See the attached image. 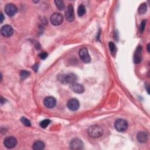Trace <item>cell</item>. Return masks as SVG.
<instances>
[{"label": "cell", "instance_id": "6da1fadb", "mask_svg": "<svg viewBox=\"0 0 150 150\" xmlns=\"http://www.w3.org/2000/svg\"><path fill=\"white\" fill-rule=\"evenodd\" d=\"M87 133L88 135L92 138H98L103 135V129L99 125H94L88 128Z\"/></svg>", "mask_w": 150, "mask_h": 150}, {"label": "cell", "instance_id": "7a4b0ae2", "mask_svg": "<svg viewBox=\"0 0 150 150\" xmlns=\"http://www.w3.org/2000/svg\"><path fill=\"white\" fill-rule=\"evenodd\" d=\"M115 129L119 132H124L128 128V122L124 119H118L114 123Z\"/></svg>", "mask_w": 150, "mask_h": 150}, {"label": "cell", "instance_id": "3957f363", "mask_svg": "<svg viewBox=\"0 0 150 150\" xmlns=\"http://www.w3.org/2000/svg\"><path fill=\"white\" fill-rule=\"evenodd\" d=\"M50 21L52 25L54 26H58L63 22V16L60 13L54 12L50 16Z\"/></svg>", "mask_w": 150, "mask_h": 150}, {"label": "cell", "instance_id": "277c9868", "mask_svg": "<svg viewBox=\"0 0 150 150\" xmlns=\"http://www.w3.org/2000/svg\"><path fill=\"white\" fill-rule=\"evenodd\" d=\"M65 17L67 21L72 22L74 19V9L71 4H69L65 11Z\"/></svg>", "mask_w": 150, "mask_h": 150}, {"label": "cell", "instance_id": "5b68a950", "mask_svg": "<svg viewBox=\"0 0 150 150\" xmlns=\"http://www.w3.org/2000/svg\"><path fill=\"white\" fill-rule=\"evenodd\" d=\"M70 148L71 149H81L83 148V143L79 138H74L70 142Z\"/></svg>", "mask_w": 150, "mask_h": 150}, {"label": "cell", "instance_id": "8992f818", "mask_svg": "<svg viewBox=\"0 0 150 150\" xmlns=\"http://www.w3.org/2000/svg\"><path fill=\"white\" fill-rule=\"evenodd\" d=\"M18 11L16 6L13 4H8L5 7V13L9 16H14Z\"/></svg>", "mask_w": 150, "mask_h": 150}, {"label": "cell", "instance_id": "52a82bcc", "mask_svg": "<svg viewBox=\"0 0 150 150\" xmlns=\"http://www.w3.org/2000/svg\"><path fill=\"white\" fill-rule=\"evenodd\" d=\"M4 145L8 148H14L17 144L16 139L13 137H9L6 138L4 141Z\"/></svg>", "mask_w": 150, "mask_h": 150}, {"label": "cell", "instance_id": "ba28073f", "mask_svg": "<svg viewBox=\"0 0 150 150\" xmlns=\"http://www.w3.org/2000/svg\"><path fill=\"white\" fill-rule=\"evenodd\" d=\"M79 56L80 59L84 63H88L90 61V57L88 54L87 49L86 47L81 49L79 51Z\"/></svg>", "mask_w": 150, "mask_h": 150}, {"label": "cell", "instance_id": "9c48e42d", "mask_svg": "<svg viewBox=\"0 0 150 150\" xmlns=\"http://www.w3.org/2000/svg\"><path fill=\"white\" fill-rule=\"evenodd\" d=\"M1 35L4 37H9L12 35L13 33V28L9 25H4L1 29Z\"/></svg>", "mask_w": 150, "mask_h": 150}, {"label": "cell", "instance_id": "30bf717a", "mask_svg": "<svg viewBox=\"0 0 150 150\" xmlns=\"http://www.w3.org/2000/svg\"><path fill=\"white\" fill-rule=\"evenodd\" d=\"M67 105L69 110L71 111H76L79 109L80 104L77 99L71 98L68 101Z\"/></svg>", "mask_w": 150, "mask_h": 150}, {"label": "cell", "instance_id": "8fae6325", "mask_svg": "<svg viewBox=\"0 0 150 150\" xmlns=\"http://www.w3.org/2000/svg\"><path fill=\"white\" fill-rule=\"evenodd\" d=\"M43 103L46 107L48 108H52L56 105V101L54 97L49 96L45 98Z\"/></svg>", "mask_w": 150, "mask_h": 150}, {"label": "cell", "instance_id": "7c38bea8", "mask_svg": "<svg viewBox=\"0 0 150 150\" xmlns=\"http://www.w3.org/2000/svg\"><path fill=\"white\" fill-rule=\"evenodd\" d=\"M77 77L76 74L73 73H69L68 74H66L63 77V80L66 83L72 84L76 83V81H77Z\"/></svg>", "mask_w": 150, "mask_h": 150}, {"label": "cell", "instance_id": "4fadbf2b", "mask_svg": "<svg viewBox=\"0 0 150 150\" xmlns=\"http://www.w3.org/2000/svg\"><path fill=\"white\" fill-rule=\"evenodd\" d=\"M141 50H142L141 46H138L137 48L134 55V62L135 63H139L141 62V60H142Z\"/></svg>", "mask_w": 150, "mask_h": 150}, {"label": "cell", "instance_id": "5bb4252c", "mask_svg": "<svg viewBox=\"0 0 150 150\" xmlns=\"http://www.w3.org/2000/svg\"><path fill=\"white\" fill-rule=\"evenodd\" d=\"M137 140L140 143H145L148 140V134L146 132L141 131L137 136Z\"/></svg>", "mask_w": 150, "mask_h": 150}, {"label": "cell", "instance_id": "9a60e30c", "mask_svg": "<svg viewBox=\"0 0 150 150\" xmlns=\"http://www.w3.org/2000/svg\"><path fill=\"white\" fill-rule=\"evenodd\" d=\"M71 90L77 93H82L84 91V88L83 85L79 83H73L71 86Z\"/></svg>", "mask_w": 150, "mask_h": 150}, {"label": "cell", "instance_id": "2e32d148", "mask_svg": "<svg viewBox=\"0 0 150 150\" xmlns=\"http://www.w3.org/2000/svg\"><path fill=\"white\" fill-rule=\"evenodd\" d=\"M32 148L34 150H42L45 148V144L41 141H36L33 143Z\"/></svg>", "mask_w": 150, "mask_h": 150}, {"label": "cell", "instance_id": "e0dca14e", "mask_svg": "<svg viewBox=\"0 0 150 150\" xmlns=\"http://www.w3.org/2000/svg\"><path fill=\"white\" fill-rule=\"evenodd\" d=\"M108 46H109V49H110L111 54L115 55L116 53V52H117V47H116V46L115 45V44L112 42H110L108 43Z\"/></svg>", "mask_w": 150, "mask_h": 150}, {"label": "cell", "instance_id": "ac0fdd59", "mask_svg": "<svg viewBox=\"0 0 150 150\" xmlns=\"http://www.w3.org/2000/svg\"><path fill=\"white\" fill-rule=\"evenodd\" d=\"M147 9V6L145 3H143L140 5V6L138 8V12L140 14H144L146 12Z\"/></svg>", "mask_w": 150, "mask_h": 150}, {"label": "cell", "instance_id": "d6986e66", "mask_svg": "<svg viewBox=\"0 0 150 150\" xmlns=\"http://www.w3.org/2000/svg\"><path fill=\"white\" fill-rule=\"evenodd\" d=\"M85 13H86V8L83 5L81 4L78 8L77 13H78L79 16H81L84 15L85 14Z\"/></svg>", "mask_w": 150, "mask_h": 150}, {"label": "cell", "instance_id": "ffe728a7", "mask_svg": "<svg viewBox=\"0 0 150 150\" xmlns=\"http://www.w3.org/2000/svg\"><path fill=\"white\" fill-rule=\"evenodd\" d=\"M54 3L59 10L61 11V10H63L64 9V8H65L64 4L62 1L56 0V1H54Z\"/></svg>", "mask_w": 150, "mask_h": 150}, {"label": "cell", "instance_id": "44dd1931", "mask_svg": "<svg viewBox=\"0 0 150 150\" xmlns=\"http://www.w3.org/2000/svg\"><path fill=\"white\" fill-rule=\"evenodd\" d=\"M30 73L29 72L26 71V70H22L20 73V76H21V79L22 80H24L26 78H27L28 77H29Z\"/></svg>", "mask_w": 150, "mask_h": 150}, {"label": "cell", "instance_id": "7402d4cb", "mask_svg": "<svg viewBox=\"0 0 150 150\" xmlns=\"http://www.w3.org/2000/svg\"><path fill=\"white\" fill-rule=\"evenodd\" d=\"M21 121L22 122V123L25 125L26 127H29L30 126V121L27 119L26 118H25V117H22L21 118Z\"/></svg>", "mask_w": 150, "mask_h": 150}, {"label": "cell", "instance_id": "603a6c76", "mask_svg": "<svg viewBox=\"0 0 150 150\" xmlns=\"http://www.w3.org/2000/svg\"><path fill=\"white\" fill-rule=\"evenodd\" d=\"M50 121L48 119H46V120H44L43 121H42L40 123V126L42 127V128H46L48 126V125L50 124Z\"/></svg>", "mask_w": 150, "mask_h": 150}, {"label": "cell", "instance_id": "cb8c5ba5", "mask_svg": "<svg viewBox=\"0 0 150 150\" xmlns=\"http://www.w3.org/2000/svg\"><path fill=\"white\" fill-rule=\"evenodd\" d=\"M145 24H146V21L145 20L142 21L141 23V25H140V32L141 33L143 32V31L144 30V29L145 27Z\"/></svg>", "mask_w": 150, "mask_h": 150}, {"label": "cell", "instance_id": "d4e9b609", "mask_svg": "<svg viewBox=\"0 0 150 150\" xmlns=\"http://www.w3.org/2000/svg\"><path fill=\"white\" fill-rule=\"evenodd\" d=\"M47 54L46 52H42L39 54V57L42 59H45V58L47 57Z\"/></svg>", "mask_w": 150, "mask_h": 150}, {"label": "cell", "instance_id": "484cf974", "mask_svg": "<svg viewBox=\"0 0 150 150\" xmlns=\"http://www.w3.org/2000/svg\"><path fill=\"white\" fill-rule=\"evenodd\" d=\"M4 16H3L2 13L1 12V23L3 22V20H4Z\"/></svg>", "mask_w": 150, "mask_h": 150}, {"label": "cell", "instance_id": "4316f807", "mask_svg": "<svg viewBox=\"0 0 150 150\" xmlns=\"http://www.w3.org/2000/svg\"><path fill=\"white\" fill-rule=\"evenodd\" d=\"M147 50H148V52H149V44H148L147 46Z\"/></svg>", "mask_w": 150, "mask_h": 150}]
</instances>
